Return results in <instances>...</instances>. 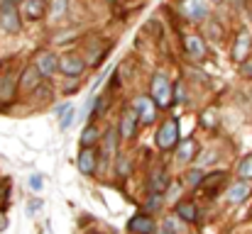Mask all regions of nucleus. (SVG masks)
Wrapping results in <instances>:
<instances>
[{"mask_svg": "<svg viewBox=\"0 0 252 234\" xmlns=\"http://www.w3.org/2000/svg\"><path fill=\"white\" fill-rule=\"evenodd\" d=\"M95 142H98V130H95L93 125H88L84 130V134H81V144H84V147H93Z\"/></svg>", "mask_w": 252, "mask_h": 234, "instance_id": "4be33fe9", "label": "nucleus"}, {"mask_svg": "<svg viewBox=\"0 0 252 234\" xmlns=\"http://www.w3.org/2000/svg\"><path fill=\"white\" fill-rule=\"evenodd\" d=\"M115 137H118V134H115L113 130H110V132L105 134V158H108V156L115 152Z\"/></svg>", "mask_w": 252, "mask_h": 234, "instance_id": "a878e982", "label": "nucleus"}, {"mask_svg": "<svg viewBox=\"0 0 252 234\" xmlns=\"http://www.w3.org/2000/svg\"><path fill=\"white\" fill-rule=\"evenodd\" d=\"M240 76L243 78H252V59L248 56L245 61H240Z\"/></svg>", "mask_w": 252, "mask_h": 234, "instance_id": "c85d7f7f", "label": "nucleus"}, {"mask_svg": "<svg viewBox=\"0 0 252 234\" xmlns=\"http://www.w3.org/2000/svg\"><path fill=\"white\" fill-rule=\"evenodd\" d=\"M174 215L179 217V220H184V222H193L196 220V205L193 203H176V208H174Z\"/></svg>", "mask_w": 252, "mask_h": 234, "instance_id": "f3484780", "label": "nucleus"}, {"mask_svg": "<svg viewBox=\"0 0 252 234\" xmlns=\"http://www.w3.org/2000/svg\"><path fill=\"white\" fill-rule=\"evenodd\" d=\"M225 183H228V173H225V171H218V173L203 176V181H201L198 188H203L206 198H216V195L225 188Z\"/></svg>", "mask_w": 252, "mask_h": 234, "instance_id": "20e7f679", "label": "nucleus"}, {"mask_svg": "<svg viewBox=\"0 0 252 234\" xmlns=\"http://www.w3.org/2000/svg\"><path fill=\"white\" fill-rule=\"evenodd\" d=\"M137 122H140L137 110H135V107H132V110H125L123 117H120V137H123V139H132L135 132H137Z\"/></svg>", "mask_w": 252, "mask_h": 234, "instance_id": "9d476101", "label": "nucleus"}, {"mask_svg": "<svg viewBox=\"0 0 252 234\" xmlns=\"http://www.w3.org/2000/svg\"><path fill=\"white\" fill-rule=\"evenodd\" d=\"M66 10H69V0H52V2L47 5V12H49L54 20H62V17L66 15Z\"/></svg>", "mask_w": 252, "mask_h": 234, "instance_id": "aec40b11", "label": "nucleus"}, {"mask_svg": "<svg viewBox=\"0 0 252 234\" xmlns=\"http://www.w3.org/2000/svg\"><path fill=\"white\" fill-rule=\"evenodd\" d=\"M95 168H98V152L93 147H84L79 154V171L84 176H93Z\"/></svg>", "mask_w": 252, "mask_h": 234, "instance_id": "9b49d317", "label": "nucleus"}, {"mask_svg": "<svg viewBox=\"0 0 252 234\" xmlns=\"http://www.w3.org/2000/svg\"><path fill=\"white\" fill-rule=\"evenodd\" d=\"M213 2H223V0H213Z\"/></svg>", "mask_w": 252, "mask_h": 234, "instance_id": "f704fd0d", "label": "nucleus"}, {"mask_svg": "<svg viewBox=\"0 0 252 234\" xmlns=\"http://www.w3.org/2000/svg\"><path fill=\"white\" fill-rule=\"evenodd\" d=\"M120 173H123V176H125V173H127V161H125V158H123V161H120Z\"/></svg>", "mask_w": 252, "mask_h": 234, "instance_id": "72a5a7b5", "label": "nucleus"}, {"mask_svg": "<svg viewBox=\"0 0 252 234\" xmlns=\"http://www.w3.org/2000/svg\"><path fill=\"white\" fill-rule=\"evenodd\" d=\"M0 27L10 34L20 32V12L15 7V0H2L0 5Z\"/></svg>", "mask_w": 252, "mask_h": 234, "instance_id": "7ed1b4c3", "label": "nucleus"}, {"mask_svg": "<svg viewBox=\"0 0 252 234\" xmlns=\"http://www.w3.org/2000/svg\"><path fill=\"white\" fill-rule=\"evenodd\" d=\"M171 83L164 74H155L152 78V100L157 107H169L171 105Z\"/></svg>", "mask_w": 252, "mask_h": 234, "instance_id": "f03ea898", "label": "nucleus"}, {"mask_svg": "<svg viewBox=\"0 0 252 234\" xmlns=\"http://www.w3.org/2000/svg\"><path fill=\"white\" fill-rule=\"evenodd\" d=\"M62 115H64V117H62V130H69L71 122H74V117H76V107H74V105H66V110H64Z\"/></svg>", "mask_w": 252, "mask_h": 234, "instance_id": "b1692460", "label": "nucleus"}, {"mask_svg": "<svg viewBox=\"0 0 252 234\" xmlns=\"http://www.w3.org/2000/svg\"><path fill=\"white\" fill-rule=\"evenodd\" d=\"M250 52H252V37H250V32L243 29V32L238 34L233 49H230V56H233L235 64H240V61H245V59L250 56Z\"/></svg>", "mask_w": 252, "mask_h": 234, "instance_id": "423d86ee", "label": "nucleus"}, {"mask_svg": "<svg viewBox=\"0 0 252 234\" xmlns=\"http://www.w3.org/2000/svg\"><path fill=\"white\" fill-rule=\"evenodd\" d=\"M135 110H137V115H140V122H145V125H152L155 117H157V105H155L152 98H137Z\"/></svg>", "mask_w": 252, "mask_h": 234, "instance_id": "ddd939ff", "label": "nucleus"}, {"mask_svg": "<svg viewBox=\"0 0 252 234\" xmlns=\"http://www.w3.org/2000/svg\"><path fill=\"white\" fill-rule=\"evenodd\" d=\"M86 69V61L81 59V56H74V54H66V56H62L59 59V71L64 74V76L69 78H76L81 76Z\"/></svg>", "mask_w": 252, "mask_h": 234, "instance_id": "6e6552de", "label": "nucleus"}, {"mask_svg": "<svg viewBox=\"0 0 252 234\" xmlns=\"http://www.w3.org/2000/svg\"><path fill=\"white\" fill-rule=\"evenodd\" d=\"M127 230H130V232H137V234H152L155 230H157V225H155L152 217H147V215H137V217H132V220L127 222Z\"/></svg>", "mask_w": 252, "mask_h": 234, "instance_id": "2eb2a0df", "label": "nucleus"}, {"mask_svg": "<svg viewBox=\"0 0 252 234\" xmlns=\"http://www.w3.org/2000/svg\"><path fill=\"white\" fill-rule=\"evenodd\" d=\"M155 142H157V147H159L162 152H171V149L179 144V120H176V117H169L167 122L159 127Z\"/></svg>", "mask_w": 252, "mask_h": 234, "instance_id": "f257e3e1", "label": "nucleus"}, {"mask_svg": "<svg viewBox=\"0 0 252 234\" xmlns=\"http://www.w3.org/2000/svg\"><path fill=\"white\" fill-rule=\"evenodd\" d=\"M216 125H218L216 112H213V110H206V112H203V127H208V130H211V127H216Z\"/></svg>", "mask_w": 252, "mask_h": 234, "instance_id": "cd10ccee", "label": "nucleus"}, {"mask_svg": "<svg viewBox=\"0 0 252 234\" xmlns=\"http://www.w3.org/2000/svg\"><path fill=\"white\" fill-rule=\"evenodd\" d=\"M30 185H32L34 190H39V188H42V178H39V176H32V178H30Z\"/></svg>", "mask_w": 252, "mask_h": 234, "instance_id": "7c9ffc66", "label": "nucleus"}, {"mask_svg": "<svg viewBox=\"0 0 252 234\" xmlns=\"http://www.w3.org/2000/svg\"><path fill=\"white\" fill-rule=\"evenodd\" d=\"M181 10L191 22H203L211 12V5H208V0H184Z\"/></svg>", "mask_w": 252, "mask_h": 234, "instance_id": "39448f33", "label": "nucleus"}, {"mask_svg": "<svg viewBox=\"0 0 252 234\" xmlns=\"http://www.w3.org/2000/svg\"><path fill=\"white\" fill-rule=\"evenodd\" d=\"M44 15H47V2H44V0H27V2H25V17H27V20L37 22V20H42Z\"/></svg>", "mask_w": 252, "mask_h": 234, "instance_id": "dca6fc26", "label": "nucleus"}, {"mask_svg": "<svg viewBox=\"0 0 252 234\" xmlns=\"http://www.w3.org/2000/svg\"><path fill=\"white\" fill-rule=\"evenodd\" d=\"M34 66L42 71V76H54V71H59V56L54 52H42L37 54Z\"/></svg>", "mask_w": 252, "mask_h": 234, "instance_id": "1a4fd4ad", "label": "nucleus"}, {"mask_svg": "<svg viewBox=\"0 0 252 234\" xmlns=\"http://www.w3.org/2000/svg\"><path fill=\"white\" fill-rule=\"evenodd\" d=\"M176 100H179V103L186 100V98H184V85H176Z\"/></svg>", "mask_w": 252, "mask_h": 234, "instance_id": "473e14b6", "label": "nucleus"}, {"mask_svg": "<svg viewBox=\"0 0 252 234\" xmlns=\"http://www.w3.org/2000/svg\"><path fill=\"white\" fill-rule=\"evenodd\" d=\"M39 80H42V71L37 66H27L22 71V78H20V90L22 93H32L39 85Z\"/></svg>", "mask_w": 252, "mask_h": 234, "instance_id": "4468645a", "label": "nucleus"}, {"mask_svg": "<svg viewBox=\"0 0 252 234\" xmlns=\"http://www.w3.org/2000/svg\"><path fill=\"white\" fill-rule=\"evenodd\" d=\"M201 181H203V171H201V168H191V171L186 173V185L198 188V185H201Z\"/></svg>", "mask_w": 252, "mask_h": 234, "instance_id": "5701e85b", "label": "nucleus"}, {"mask_svg": "<svg viewBox=\"0 0 252 234\" xmlns=\"http://www.w3.org/2000/svg\"><path fill=\"white\" fill-rule=\"evenodd\" d=\"M184 47H186V52H189V56L193 61H203L206 59V44H203V39L198 34H186L184 37Z\"/></svg>", "mask_w": 252, "mask_h": 234, "instance_id": "f8f14e48", "label": "nucleus"}, {"mask_svg": "<svg viewBox=\"0 0 252 234\" xmlns=\"http://www.w3.org/2000/svg\"><path fill=\"white\" fill-rule=\"evenodd\" d=\"M167 185H169L167 171H164V168H157V171L152 173V190H155V193H164Z\"/></svg>", "mask_w": 252, "mask_h": 234, "instance_id": "6ab92c4d", "label": "nucleus"}, {"mask_svg": "<svg viewBox=\"0 0 252 234\" xmlns=\"http://www.w3.org/2000/svg\"><path fill=\"white\" fill-rule=\"evenodd\" d=\"M179 230H181V225H179L176 217H167V220L162 222V232H179Z\"/></svg>", "mask_w": 252, "mask_h": 234, "instance_id": "393cba45", "label": "nucleus"}, {"mask_svg": "<svg viewBox=\"0 0 252 234\" xmlns=\"http://www.w3.org/2000/svg\"><path fill=\"white\" fill-rule=\"evenodd\" d=\"M250 195H252L250 181H238V183H233V185L225 190V200H228L230 205H240V203H245Z\"/></svg>", "mask_w": 252, "mask_h": 234, "instance_id": "0eeeda50", "label": "nucleus"}, {"mask_svg": "<svg viewBox=\"0 0 252 234\" xmlns=\"http://www.w3.org/2000/svg\"><path fill=\"white\" fill-rule=\"evenodd\" d=\"M208 32H213V37L220 39V27H218V25H208Z\"/></svg>", "mask_w": 252, "mask_h": 234, "instance_id": "2f4dec72", "label": "nucleus"}, {"mask_svg": "<svg viewBox=\"0 0 252 234\" xmlns=\"http://www.w3.org/2000/svg\"><path fill=\"white\" fill-rule=\"evenodd\" d=\"M238 178L240 181H252V154L245 156L238 166Z\"/></svg>", "mask_w": 252, "mask_h": 234, "instance_id": "412c9836", "label": "nucleus"}, {"mask_svg": "<svg viewBox=\"0 0 252 234\" xmlns=\"http://www.w3.org/2000/svg\"><path fill=\"white\" fill-rule=\"evenodd\" d=\"M196 152H198V144L193 142V139H186V142H181L179 144V161H191L193 156H196Z\"/></svg>", "mask_w": 252, "mask_h": 234, "instance_id": "a211bd4d", "label": "nucleus"}, {"mask_svg": "<svg viewBox=\"0 0 252 234\" xmlns=\"http://www.w3.org/2000/svg\"><path fill=\"white\" fill-rule=\"evenodd\" d=\"M105 107H108V95L103 93V95H98V98H95V110H93V112L100 117V115L105 112Z\"/></svg>", "mask_w": 252, "mask_h": 234, "instance_id": "bb28decb", "label": "nucleus"}, {"mask_svg": "<svg viewBox=\"0 0 252 234\" xmlns=\"http://www.w3.org/2000/svg\"><path fill=\"white\" fill-rule=\"evenodd\" d=\"M159 205H162V198H159V193H157V195H155V198L147 203V208H150V210H157Z\"/></svg>", "mask_w": 252, "mask_h": 234, "instance_id": "c756f323", "label": "nucleus"}]
</instances>
